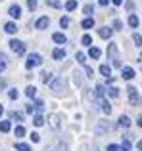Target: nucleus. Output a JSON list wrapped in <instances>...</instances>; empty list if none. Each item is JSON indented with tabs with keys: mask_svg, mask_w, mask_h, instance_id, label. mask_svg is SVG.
<instances>
[{
	"mask_svg": "<svg viewBox=\"0 0 142 151\" xmlns=\"http://www.w3.org/2000/svg\"><path fill=\"white\" fill-rule=\"evenodd\" d=\"M108 58L112 59V63H113V67H123L121 65V61H119V54H117V44H109L108 46Z\"/></svg>",
	"mask_w": 142,
	"mask_h": 151,
	"instance_id": "obj_1",
	"label": "nucleus"
},
{
	"mask_svg": "<svg viewBox=\"0 0 142 151\" xmlns=\"http://www.w3.org/2000/svg\"><path fill=\"white\" fill-rule=\"evenodd\" d=\"M41 63H42L41 54H29V58H27V61H25V67L27 69H33V67H38Z\"/></svg>",
	"mask_w": 142,
	"mask_h": 151,
	"instance_id": "obj_2",
	"label": "nucleus"
},
{
	"mask_svg": "<svg viewBox=\"0 0 142 151\" xmlns=\"http://www.w3.org/2000/svg\"><path fill=\"white\" fill-rule=\"evenodd\" d=\"M10 48L14 50L17 55H23V54H25V44H23L21 40H15V38H12V40H10Z\"/></svg>",
	"mask_w": 142,
	"mask_h": 151,
	"instance_id": "obj_3",
	"label": "nucleus"
},
{
	"mask_svg": "<svg viewBox=\"0 0 142 151\" xmlns=\"http://www.w3.org/2000/svg\"><path fill=\"white\" fill-rule=\"evenodd\" d=\"M127 92H129V101H131V105H136V103H138V100H140L138 90H136L135 86H129Z\"/></svg>",
	"mask_w": 142,
	"mask_h": 151,
	"instance_id": "obj_4",
	"label": "nucleus"
},
{
	"mask_svg": "<svg viewBox=\"0 0 142 151\" xmlns=\"http://www.w3.org/2000/svg\"><path fill=\"white\" fill-rule=\"evenodd\" d=\"M50 88L54 90V92H62V90H65V78H62V77H58V78H54V82L50 84Z\"/></svg>",
	"mask_w": 142,
	"mask_h": 151,
	"instance_id": "obj_5",
	"label": "nucleus"
},
{
	"mask_svg": "<svg viewBox=\"0 0 142 151\" xmlns=\"http://www.w3.org/2000/svg\"><path fill=\"white\" fill-rule=\"evenodd\" d=\"M108 130H112V124H109L108 121H102L100 124L96 126V130H94V132H96L98 136H102V134H104V132H108Z\"/></svg>",
	"mask_w": 142,
	"mask_h": 151,
	"instance_id": "obj_6",
	"label": "nucleus"
},
{
	"mask_svg": "<svg viewBox=\"0 0 142 151\" xmlns=\"http://www.w3.org/2000/svg\"><path fill=\"white\" fill-rule=\"evenodd\" d=\"M8 14L12 15V17H21V6H19V4H12L10 6V10H8Z\"/></svg>",
	"mask_w": 142,
	"mask_h": 151,
	"instance_id": "obj_7",
	"label": "nucleus"
},
{
	"mask_svg": "<svg viewBox=\"0 0 142 151\" xmlns=\"http://www.w3.org/2000/svg\"><path fill=\"white\" fill-rule=\"evenodd\" d=\"M121 77H123L125 81H131V78L135 77V69H131V67H121Z\"/></svg>",
	"mask_w": 142,
	"mask_h": 151,
	"instance_id": "obj_8",
	"label": "nucleus"
},
{
	"mask_svg": "<svg viewBox=\"0 0 142 151\" xmlns=\"http://www.w3.org/2000/svg\"><path fill=\"white\" fill-rule=\"evenodd\" d=\"M98 35H100L102 38H112L113 29H112V27H102V29H98Z\"/></svg>",
	"mask_w": 142,
	"mask_h": 151,
	"instance_id": "obj_9",
	"label": "nucleus"
},
{
	"mask_svg": "<svg viewBox=\"0 0 142 151\" xmlns=\"http://www.w3.org/2000/svg\"><path fill=\"white\" fill-rule=\"evenodd\" d=\"M52 40L56 42V44H65V42H67V37H65L64 33H54L52 35Z\"/></svg>",
	"mask_w": 142,
	"mask_h": 151,
	"instance_id": "obj_10",
	"label": "nucleus"
},
{
	"mask_svg": "<svg viewBox=\"0 0 142 151\" xmlns=\"http://www.w3.org/2000/svg\"><path fill=\"white\" fill-rule=\"evenodd\" d=\"M50 126H52L54 130H60L62 122H60V117H58V115H50Z\"/></svg>",
	"mask_w": 142,
	"mask_h": 151,
	"instance_id": "obj_11",
	"label": "nucleus"
},
{
	"mask_svg": "<svg viewBox=\"0 0 142 151\" xmlns=\"http://www.w3.org/2000/svg\"><path fill=\"white\" fill-rule=\"evenodd\" d=\"M48 25H50V19L48 17H41V19H37V23H35L37 29H46Z\"/></svg>",
	"mask_w": 142,
	"mask_h": 151,
	"instance_id": "obj_12",
	"label": "nucleus"
},
{
	"mask_svg": "<svg viewBox=\"0 0 142 151\" xmlns=\"http://www.w3.org/2000/svg\"><path fill=\"white\" fill-rule=\"evenodd\" d=\"M52 58L58 59V61H62V59L65 58V50H64V48H56V50L52 52Z\"/></svg>",
	"mask_w": 142,
	"mask_h": 151,
	"instance_id": "obj_13",
	"label": "nucleus"
},
{
	"mask_svg": "<svg viewBox=\"0 0 142 151\" xmlns=\"http://www.w3.org/2000/svg\"><path fill=\"white\" fill-rule=\"evenodd\" d=\"M119 126L121 128H129V126H131V119H129L127 115H121L119 117Z\"/></svg>",
	"mask_w": 142,
	"mask_h": 151,
	"instance_id": "obj_14",
	"label": "nucleus"
},
{
	"mask_svg": "<svg viewBox=\"0 0 142 151\" xmlns=\"http://www.w3.org/2000/svg\"><path fill=\"white\" fill-rule=\"evenodd\" d=\"M4 31H6L8 35H14V33H17V25H15V23H6V25H4Z\"/></svg>",
	"mask_w": 142,
	"mask_h": 151,
	"instance_id": "obj_15",
	"label": "nucleus"
},
{
	"mask_svg": "<svg viewBox=\"0 0 142 151\" xmlns=\"http://www.w3.org/2000/svg\"><path fill=\"white\" fill-rule=\"evenodd\" d=\"M88 55L92 59H98L102 55V52H100V48H92V46H90V50H88Z\"/></svg>",
	"mask_w": 142,
	"mask_h": 151,
	"instance_id": "obj_16",
	"label": "nucleus"
},
{
	"mask_svg": "<svg viewBox=\"0 0 142 151\" xmlns=\"http://www.w3.org/2000/svg\"><path fill=\"white\" fill-rule=\"evenodd\" d=\"M10 128H12L10 121H2V122H0V132H10Z\"/></svg>",
	"mask_w": 142,
	"mask_h": 151,
	"instance_id": "obj_17",
	"label": "nucleus"
},
{
	"mask_svg": "<svg viewBox=\"0 0 142 151\" xmlns=\"http://www.w3.org/2000/svg\"><path fill=\"white\" fill-rule=\"evenodd\" d=\"M81 25H83V29H92V27H94V19L92 17H86Z\"/></svg>",
	"mask_w": 142,
	"mask_h": 151,
	"instance_id": "obj_18",
	"label": "nucleus"
},
{
	"mask_svg": "<svg viewBox=\"0 0 142 151\" xmlns=\"http://www.w3.org/2000/svg\"><path fill=\"white\" fill-rule=\"evenodd\" d=\"M100 73L104 75V77H109V75H112V67L104 63V65H100Z\"/></svg>",
	"mask_w": 142,
	"mask_h": 151,
	"instance_id": "obj_19",
	"label": "nucleus"
},
{
	"mask_svg": "<svg viewBox=\"0 0 142 151\" xmlns=\"http://www.w3.org/2000/svg\"><path fill=\"white\" fill-rule=\"evenodd\" d=\"M119 149H121V151H129V149H131V142H129V136H125V140H123V144L119 145Z\"/></svg>",
	"mask_w": 142,
	"mask_h": 151,
	"instance_id": "obj_20",
	"label": "nucleus"
},
{
	"mask_svg": "<svg viewBox=\"0 0 142 151\" xmlns=\"http://www.w3.org/2000/svg\"><path fill=\"white\" fill-rule=\"evenodd\" d=\"M129 25H131L133 29H135V27H138V17H136L135 14H131V15H129Z\"/></svg>",
	"mask_w": 142,
	"mask_h": 151,
	"instance_id": "obj_21",
	"label": "nucleus"
},
{
	"mask_svg": "<svg viewBox=\"0 0 142 151\" xmlns=\"http://www.w3.org/2000/svg\"><path fill=\"white\" fill-rule=\"evenodd\" d=\"M25 96H27V98H35V96H37V88H35V86H27Z\"/></svg>",
	"mask_w": 142,
	"mask_h": 151,
	"instance_id": "obj_22",
	"label": "nucleus"
},
{
	"mask_svg": "<svg viewBox=\"0 0 142 151\" xmlns=\"http://www.w3.org/2000/svg\"><path fill=\"white\" fill-rule=\"evenodd\" d=\"M33 124H35V126H42V124H44V117H42V115H35Z\"/></svg>",
	"mask_w": 142,
	"mask_h": 151,
	"instance_id": "obj_23",
	"label": "nucleus"
},
{
	"mask_svg": "<svg viewBox=\"0 0 142 151\" xmlns=\"http://www.w3.org/2000/svg\"><path fill=\"white\" fill-rule=\"evenodd\" d=\"M41 75H42V77H41V81L44 82V84H46V82H52V73L44 71V73H41Z\"/></svg>",
	"mask_w": 142,
	"mask_h": 151,
	"instance_id": "obj_24",
	"label": "nucleus"
},
{
	"mask_svg": "<svg viewBox=\"0 0 142 151\" xmlns=\"http://www.w3.org/2000/svg\"><path fill=\"white\" fill-rule=\"evenodd\" d=\"M75 8H77V0H67V2H65V10L67 12H73Z\"/></svg>",
	"mask_w": 142,
	"mask_h": 151,
	"instance_id": "obj_25",
	"label": "nucleus"
},
{
	"mask_svg": "<svg viewBox=\"0 0 142 151\" xmlns=\"http://www.w3.org/2000/svg\"><path fill=\"white\" fill-rule=\"evenodd\" d=\"M14 134H15V138H23L25 136V128H23V126H15Z\"/></svg>",
	"mask_w": 142,
	"mask_h": 151,
	"instance_id": "obj_26",
	"label": "nucleus"
},
{
	"mask_svg": "<svg viewBox=\"0 0 142 151\" xmlns=\"http://www.w3.org/2000/svg\"><path fill=\"white\" fill-rule=\"evenodd\" d=\"M100 105H102V111H104L106 115H109V113H112V105H109L108 101H104V100H102V103H100Z\"/></svg>",
	"mask_w": 142,
	"mask_h": 151,
	"instance_id": "obj_27",
	"label": "nucleus"
},
{
	"mask_svg": "<svg viewBox=\"0 0 142 151\" xmlns=\"http://www.w3.org/2000/svg\"><path fill=\"white\" fill-rule=\"evenodd\" d=\"M75 59H77V61L81 63V65H86V55L83 54V52H79V54L75 55Z\"/></svg>",
	"mask_w": 142,
	"mask_h": 151,
	"instance_id": "obj_28",
	"label": "nucleus"
},
{
	"mask_svg": "<svg viewBox=\"0 0 142 151\" xmlns=\"http://www.w3.org/2000/svg\"><path fill=\"white\" fill-rule=\"evenodd\" d=\"M83 12H85V15H88V17H90V15L94 14V6H92V4H86V6L83 8Z\"/></svg>",
	"mask_w": 142,
	"mask_h": 151,
	"instance_id": "obj_29",
	"label": "nucleus"
},
{
	"mask_svg": "<svg viewBox=\"0 0 142 151\" xmlns=\"http://www.w3.org/2000/svg\"><path fill=\"white\" fill-rule=\"evenodd\" d=\"M108 96L109 98H119V90H117L115 86H112V88L108 90Z\"/></svg>",
	"mask_w": 142,
	"mask_h": 151,
	"instance_id": "obj_30",
	"label": "nucleus"
},
{
	"mask_svg": "<svg viewBox=\"0 0 142 151\" xmlns=\"http://www.w3.org/2000/svg\"><path fill=\"white\" fill-rule=\"evenodd\" d=\"M133 40H135V44H136V46L140 48V46H142V35L135 33V35H133Z\"/></svg>",
	"mask_w": 142,
	"mask_h": 151,
	"instance_id": "obj_31",
	"label": "nucleus"
},
{
	"mask_svg": "<svg viewBox=\"0 0 142 151\" xmlns=\"http://www.w3.org/2000/svg\"><path fill=\"white\" fill-rule=\"evenodd\" d=\"M81 42H83V44H85V46H92V37H90V35H85Z\"/></svg>",
	"mask_w": 142,
	"mask_h": 151,
	"instance_id": "obj_32",
	"label": "nucleus"
},
{
	"mask_svg": "<svg viewBox=\"0 0 142 151\" xmlns=\"http://www.w3.org/2000/svg\"><path fill=\"white\" fill-rule=\"evenodd\" d=\"M46 4H48L50 8H62V2H60V0H46Z\"/></svg>",
	"mask_w": 142,
	"mask_h": 151,
	"instance_id": "obj_33",
	"label": "nucleus"
},
{
	"mask_svg": "<svg viewBox=\"0 0 142 151\" xmlns=\"http://www.w3.org/2000/svg\"><path fill=\"white\" fill-rule=\"evenodd\" d=\"M15 149H17V151H31V145H27V144H17V145H15Z\"/></svg>",
	"mask_w": 142,
	"mask_h": 151,
	"instance_id": "obj_34",
	"label": "nucleus"
},
{
	"mask_svg": "<svg viewBox=\"0 0 142 151\" xmlns=\"http://www.w3.org/2000/svg\"><path fill=\"white\" fill-rule=\"evenodd\" d=\"M113 29L121 31V29H123V21H121V19H113Z\"/></svg>",
	"mask_w": 142,
	"mask_h": 151,
	"instance_id": "obj_35",
	"label": "nucleus"
},
{
	"mask_svg": "<svg viewBox=\"0 0 142 151\" xmlns=\"http://www.w3.org/2000/svg\"><path fill=\"white\" fill-rule=\"evenodd\" d=\"M125 10L133 12V10H135V2H133V0H127V2H125Z\"/></svg>",
	"mask_w": 142,
	"mask_h": 151,
	"instance_id": "obj_36",
	"label": "nucleus"
},
{
	"mask_svg": "<svg viewBox=\"0 0 142 151\" xmlns=\"http://www.w3.org/2000/svg\"><path fill=\"white\" fill-rule=\"evenodd\" d=\"M8 96H10V100H17V96H19V92L15 88H12L10 92H8Z\"/></svg>",
	"mask_w": 142,
	"mask_h": 151,
	"instance_id": "obj_37",
	"label": "nucleus"
},
{
	"mask_svg": "<svg viewBox=\"0 0 142 151\" xmlns=\"http://www.w3.org/2000/svg\"><path fill=\"white\" fill-rule=\"evenodd\" d=\"M42 107H44V103H42L41 100H37V101H35V103H33V109H35V111H41V109H42Z\"/></svg>",
	"mask_w": 142,
	"mask_h": 151,
	"instance_id": "obj_38",
	"label": "nucleus"
},
{
	"mask_svg": "<svg viewBox=\"0 0 142 151\" xmlns=\"http://www.w3.org/2000/svg\"><path fill=\"white\" fill-rule=\"evenodd\" d=\"M12 119H15V121L21 122V121H23V115L19 113V111H14V113H12Z\"/></svg>",
	"mask_w": 142,
	"mask_h": 151,
	"instance_id": "obj_39",
	"label": "nucleus"
},
{
	"mask_svg": "<svg viewBox=\"0 0 142 151\" xmlns=\"http://www.w3.org/2000/svg\"><path fill=\"white\" fill-rule=\"evenodd\" d=\"M85 73H86V77H88V78H92L94 69H92V67H88V65H85Z\"/></svg>",
	"mask_w": 142,
	"mask_h": 151,
	"instance_id": "obj_40",
	"label": "nucleus"
},
{
	"mask_svg": "<svg viewBox=\"0 0 142 151\" xmlns=\"http://www.w3.org/2000/svg\"><path fill=\"white\" fill-rule=\"evenodd\" d=\"M60 25L64 27V29H65V27H69V17H62L60 19Z\"/></svg>",
	"mask_w": 142,
	"mask_h": 151,
	"instance_id": "obj_41",
	"label": "nucleus"
},
{
	"mask_svg": "<svg viewBox=\"0 0 142 151\" xmlns=\"http://www.w3.org/2000/svg\"><path fill=\"white\" fill-rule=\"evenodd\" d=\"M27 8H29V10H35V8H37V0H27Z\"/></svg>",
	"mask_w": 142,
	"mask_h": 151,
	"instance_id": "obj_42",
	"label": "nucleus"
},
{
	"mask_svg": "<svg viewBox=\"0 0 142 151\" xmlns=\"http://www.w3.org/2000/svg\"><path fill=\"white\" fill-rule=\"evenodd\" d=\"M106 151H121V149H119V145H115V144H109L108 147H106Z\"/></svg>",
	"mask_w": 142,
	"mask_h": 151,
	"instance_id": "obj_43",
	"label": "nucleus"
},
{
	"mask_svg": "<svg viewBox=\"0 0 142 151\" xmlns=\"http://www.w3.org/2000/svg\"><path fill=\"white\" fill-rule=\"evenodd\" d=\"M31 140H33V142H41V134H38V132H33V134H31Z\"/></svg>",
	"mask_w": 142,
	"mask_h": 151,
	"instance_id": "obj_44",
	"label": "nucleus"
},
{
	"mask_svg": "<svg viewBox=\"0 0 142 151\" xmlns=\"http://www.w3.org/2000/svg\"><path fill=\"white\" fill-rule=\"evenodd\" d=\"M98 4H100V6H108L109 0H98Z\"/></svg>",
	"mask_w": 142,
	"mask_h": 151,
	"instance_id": "obj_45",
	"label": "nucleus"
},
{
	"mask_svg": "<svg viewBox=\"0 0 142 151\" xmlns=\"http://www.w3.org/2000/svg\"><path fill=\"white\" fill-rule=\"evenodd\" d=\"M4 69H6V63L0 61V73H4Z\"/></svg>",
	"mask_w": 142,
	"mask_h": 151,
	"instance_id": "obj_46",
	"label": "nucleus"
},
{
	"mask_svg": "<svg viewBox=\"0 0 142 151\" xmlns=\"http://www.w3.org/2000/svg\"><path fill=\"white\" fill-rule=\"evenodd\" d=\"M113 4H115V6H121V4H123V0H112Z\"/></svg>",
	"mask_w": 142,
	"mask_h": 151,
	"instance_id": "obj_47",
	"label": "nucleus"
},
{
	"mask_svg": "<svg viewBox=\"0 0 142 151\" xmlns=\"http://www.w3.org/2000/svg\"><path fill=\"white\" fill-rule=\"evenodd\" d=\"M136 147H138V149L142 151V140H138V142H136Z\"/></svg>",
	"mask_w": 142,
	"mask_h": 151,
	"instance_id": "obj_48",
	"label": "nucleus"
},
{
	"mask_svg": "<svg viewBox=\"0 0 142 151\" xmlns=\"http://www.w3.org/2000/svg\"><path fill=\"white\" fill-rule=\"evenodd\" d=\"M0 88H6V81H0Z\"/></svg>",
	"mask_w": 142,
	"mask_h": 151,
	"instance_id": "obj_49",
	"label": "nucleus"
},
{
	"mask_svg": "<svg viewBox=\"0 0 142 151\" xmlns=\"http://www.w3.org/2000/svg\"><path fill=\"white\" fill-rule=\"evenodd\" d=\"M2 113H4V107H2V103H0V117H2Z\"/></svg>",
	"mask_w": 142,
	"mask_h": 151,
	"instance_id": "obj_50",
	"label": "nucleus"
},
{
	"mask_svg": "<svg viewBox=\"0 0 142 151\" xmlns=\"http://www.w3.org/2000/svg\"><path fill=\"white\" fill-rule=\"evenodd\" d=\"M138 126H142V117H140V119H138Z\"/></svg>",
	"mask_w": 142,
	"mask_h": 151,
	"instance_id": "obj_51",
	"label": "nucleus"
},
{
	"mask_svg": "<svg viewBox=\"0 0 142 151\" xmlns=\"http://www.w3.org/2000/svg\"><path fill=\"white\" fill-rule=\"evenodd\" d=\"M92 151H96V147H92Z\"/></svg>",
	"mask_w": 142,
	"mask_h": 151,
	"instance_id": "obj_52",
	"label": "nucleus"
},
{
	"mask_svg": "<svg viewBox=\"0 0 142 151\" xmlns=\"http://www.w3.org/2000/svg\"><path fill=\"white\" fill-rule=\"evenodd\" d=\"M0 2H2V0H0Z\"/></svg>",
	"mask_w": 142,
	"mask_h": 151,
	"instance_id": "obj_53",
	"label": "nucleus"
}]
</instances>
